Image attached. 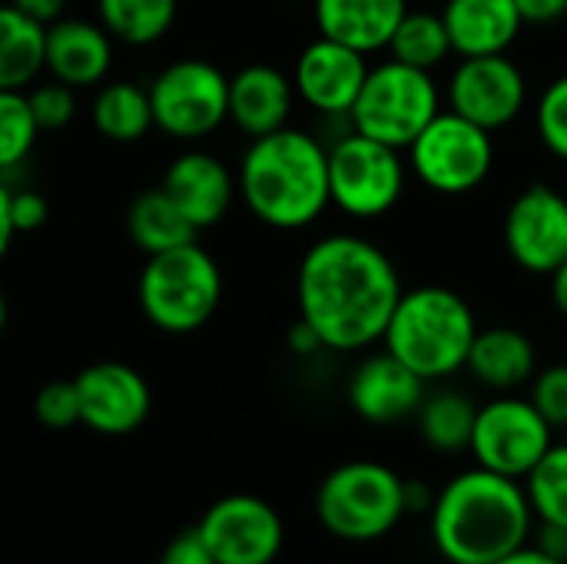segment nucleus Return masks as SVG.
Masks as SVG:
<instances>
[{
    "mask_svg": "<svg viewBox=\"0 0 567 564\" xmlns=\"http://www.w3.org/2000/svg\"><path fill=\"white\" fill-rule=\"evenodd\" d=\"M402 293L389 253L355 233L322 236L296 273L299 319L319 332L329 352H362L382 342Z\"/></svg>",
    "mask_w": 567,
    "mask_h": 564,
    "instance_id": "1",
    "label": "nucleus"
},
{
    "mask_svg": "<svg viewBox=\"0 0 567 564\" xmlns=\"http://www.w3.org/2000/svg\"><path fill=\"white\" fill-rule=\"evenodd\" d=\"M538 529L525 482L492 469H465L449 479L429 512V535L449 564H498L532 545Z\"/></svg>",
    "mask_w": 567,
    "mask_h": 564,
    "instance_id": "2",
    "label": "nucleus"
},
{
    "mask_svg": "<svg viewBox=\"0 0 567 564\" xmlns=\"http://www.w3.org/2000/svg\"><path fill=\"white\" fill-rule=\"evenodd\" d=\"M239 196L269 229H306L329 206V146L296 126L249 140L239 163Z\"/></svg>",
    "mask_w": 567,
    "mask_h": 564,
    "instance_id": "3",
    "label": "nucleus"
},
{
    "mask_svg": "<svg viewBox=\"0 0 567 564\" xmlns=\"http://www.w3.org/2000/svg\"><path fill=\"white\" fill-rule=\"evenodd\" d=\"M475 336L478 319L465 296L449 286H415L402 293L382 346L425 382H439L468 366Z\"/></svg>",
    "mask_w": 567,
    "mask_h": 564,
    "instance_id": "4",
    "label": "nucleus"
},
{
    "mask_svg": "<svg viewBox=\"0 0 567 564\" xmlns=\"http://www.w3.org/2000/svg\"><path fill=\"white\" fill-rule=\"evenodd\" d=\"M316 519L339 542H379L409 519L405 479L385 462H342L319 482Z\"/></svg>",
    "mask_w": 567,
    "mask_h": 564,
    "instance_id": "5",
    "label": "nucleus"
},
{
    "mask_svg": "<svg viewBox=\"0 0 567 564\" xmlns=\"http://www.w3.org/2000/svg\"><path fill=\"white\" fill-rule=\"evenodd\" d=\"M136 296L153 329L186 336L203 329L216 316L223 302V273L199 243H186L146 256Z\"/></svg>",
    "mask_w": 567,
    "mask_h": 564,
    "instance_id": "6",
    "label": "nucleus"
},
{
    "mask_svg": "<svg viewBox=\"0 0 567 564\" xmlns=\"http://www.w3.org/2000/svg\"><path fill=\"white\" fill-rule=\"evenodd\" d=\"M439 113L442 90L432 80V70H419L389 57L369 70L365 86L349 113V123L355 133L405 153Z\"/></svg>",
    "mask_w": 567,
    "mask_h": 564,
    "instance_id": "7",
    "label": "nucleus"
},
{
    "mask_svg": "<svg viewBox=\"0 0 567 564\" xmlns=\"http://www.w3.org/2000/svg\"><path fill=\"white\" fill-rule=\"evenodd\" d=\"M405 153L415 180L439 196H465L478 189L495 166L492 130L455 110H442Z\"/></svg>",
    "mask_w": 567,
    "mask_h": 564,
    "instance_id": "8",
    "label": "nucleus"
},
{
    "mask_svg": "<svg viewBox=\"0 0 567 564\" xmlns=\"http://www.w3.org/2000/svg\"><path fill=\"white\" fill-rule=\"evenodd\" d=\"M409 183V160L402 150L362 133H346L329 146L332 206L352 219H379L392 213Z\"/></svg>",
    "mask_w": 567,
    "mask_h": 564,
    "instance_id": "9",
    "label": "nucleus"
},
{
    "mask_svg": "<svg viewBox=\"0 0 567 564\" xmlns=\"http://www.w3.org/2000/svg\"><path fill=\"white\" fill-rule=\"evenodd\" d=\"M150 100L159 133L196 143L229 120V76L209 60L186 57L153 76Z\"/></svg>",
    "mask_w": 567,
    "mask_h": 564,
    "instance_id": "10",
    "label": "nucleus"
},
{
    "mask_svg": "<svg viewBox=\"0 0 567 564\" xmlns=\"http://www.w3.org/2000/svg\"><path fill=\"white\" fill-rule=\"evenodd\" d=\"M551 445L555 425L538 412V406L515 392H502L498 399L478 406V422L468 452L475 465L525 482Z\"/></svg>",
    "mask_w": 567,
    "mask_h": 564,
    "instance_id": "11",
    "label": "nucleus"
},
{
    "mask_svg": "<svg viewBox=\"0 0 567 564\" xmlns=\"http://www.w3.org/2000/svg\"><path fill=\"white\" fill-rule=\"evenodd\" d=\"M196 532L219 564H276L286 545L282 515L249 492L216 499L196 522Z\"/></svg>",
    "mask_w": 567,
    "mask_h": 564,
    "instance_id": "12",
    "label": "nucleus"
},
{
    "mask_svg": "<svg viewBox=\"0 0 567 564\" xmlns=\"http://www.w3.org/2000/svg\"><path fill=\"white\" fill-rule=\"evenodd\" d=\"M505 249L535 276H551L567 263V196L548 183L525 186L505 213Z\"/></svg>",
    "mask_w": 567,
    "mask_h": 564,
    "instance_id": "13",
    "label": "nucleus"
},
{
    "mask_svg": "<svg viewBox=\"0 0 567 564\" xmlns=\"http://www.w3.org/2000/svg\"><path fill=\"white\" fill-rule=\"evenodd\" d=\"M528 103V80L522 66L505 57H462L449 80V110L468 116L485 130L512 126Z\"/></svg>",
    "mask_w": 567,
    "mask_h": 564,
    "instance_id": "14",
    "label": "nucleus"
},
{
    "mask_svg": "<svg viewBox=\"0 0 567 564\" xmlns=\"http://www.w3.org/2000/svg\"><path fill=\"white\" fill-rule=\"evenodd\" d=\"M73 382L80 392L83 425L96 435H130L146 422L153 409L146 379L126 362H93L80 369Z\"/></svg>",
    "mask_w": 567,
    "mask_h": 564,
    "instance_id": "15",
    "label": "nucleus"
},
{
    "mask_svg": "<svg viewBox=\"0 0 567 564\" xmlns=\"http://www.w3.org/2000/svg\"><path fill=\"white\" fill-rule=\"evenodd\" d=\"M372 63L362 50L332 37H316L296 60L292 83L306 106L326 116H349Z\"/></svg>",
    "mask_w": 567,
    "mask_h": 564,
    "instance_id": "16",
    "label": "nucleus"
},
{
    "mask_svg": "<svg viewBox=\"0 0 567 564\" xmlns=\"http://www.w3.org/2000/svg\"><path fill=\"white\" fill-rule=\"evenodd\" d=\"M425 379L409 369L402 359H395L389 349L365 356L346 386L352 412L369 425H395L405 419H415L425 402Z\"/></svg>",
    "mask_w": 567,
    "mask_h": 564,
    "instance_id": "17",
    "label": "nucleus"
},
{
    "mask_svg": "<svg viewBox=\"0 0 567 564\" xmlns=\"http://www.w3.org/2000/svg\"><path fill=\"white\" fill-rule=\"evenodd\" d=\"M159 186L173 196V203L186 213V219L199 233L216 226L233 209V199L239 193V183L229 173V166L206 150L179 153L169 163Z\"/></svg>",
    "mask_w": 567,
    "mask_h": 564,
    "instance_id": "18",
    "label": "nucleus"
},
{
    "mask_svg": "<svg viewBox=\"0 0 567 564\" xmlns=\"http://www.w3.org/2000/svg\"><path fill=\"white\" fill-rule=\"evenodd\" d=\"M296 96V83L282 70L249 63L229 76V123L249 140L269 136L289 126Z\"/></svg>",
    "mask_w": 567,
    "mask_h": 564,
    "instance_id": "19",
    "label": "nucleus"
},
{
    "mask_svg": "<svg viewBox=\"0 0 567 564\" xmlns=\"http://www.w3.org/2000/svg\"><path fill=\"white\" fill-rule=\"evenodd\" d=\"M113 66V33L100 20L63 17L47 30V73L76 90L100 86Z\"/></svg>",
    "mask_w": 567,
    "mask_h": 564,
    "instance_id": "20",
    "label": "nucleus"
},
{
    "mask_svg": "<svg viewBox=\"0 0 567 564\" xmlns=\"http://www.w3.org/2000/svg\"><path fill=\"white\" fill-rule=\"evenodd\" d=\"M322 37L349 43L365 57L389 50L399 23L409 13L405 0H312Z\"/></svg>",
    "mask_w": 567,
    "mask_h": 564,
    "instance_id": "21",
    "label": "nucleus"
},
{
    "mask_svg": "<svg viewBox=\"0 0 567 564\" xmlns=\"http://www.w3.org/2000/svg\"><path fill=\"white\" fill-rule=\"evenodd\" d=\"M442 17L458 57L508 53L525 27L515 0H445Z\"/></svg>",
    "mask_w": 567,
    "mask_h": 564,
    "instance_id": "22",
    "label": "nucleus"
},
{
    "mask_svg": "<svg viewBox=\"0 0 567 564\" xmlns=\"http://www.w3.org/2000/svg\"><path fill=\"white\" fill-rule=\"evenodd\" d=\"M472 379L492 392H518L522 386H532L538 376V349L532 336L512 326H492L478 329L475 346L468 352Z\"/></svg>",
    "mask_w": 567,
    "mask_h": 564,
    "instance_id": "23",
    "label": "nucleus"
},
{
    "mask_svg": "<svg viewBox=\"0 0 567 564\" xmlns=\"http://www.w3.org/2000/svg\"><path fill=\"white\" fill-rule=\"evenodd\" d=\"M47 30L13 3L0 10V90H27L47 70Z\"/></svg>",
    "mask_w": 567,
    "mask_h": 564,
    "instance_id": "24",
    "label": "nucleus"
},
{
    "mask_svg": "<svg viewBox=\"0 0 567 564\" xmlns=\"http://www.w3.org/2000/svg\"><path fill=\"white\" fill-rule=\"evenodd\" d=\"M126 233L146 256H156V253L196 243L199 229L186 219V213L173 203V196L163 186H153L133 196L126 209Z\"/></svg>",
    "mask_w": 567,
    "mask_h": 564,
    "instance_id": "25",
    "label": "nucleus"
},
{
    "mask_svg": "<svg viewBox=\"0 0 567 564\" xmlns=\"http://www.w3.org/2000/svg\"><path fill=\"white\" fill-rule=\"evenodd\" d=\"M90 120H93V130L110 143H136V140H143L156 126L150 86L143 90V86H136L130 80L103 83L96 90V96H93Z\"/></svg>",
    "mask_w": 567,
    "mask_h": 564,
    "instance_id": "26",
    "label": "nucleus"
},
{
    "mask_svg": "<svg viewBox=\"0 0 567 564\" xmlns=\"http://www.w3.org/2000/svg\"><path fill=\"white\" fill-rule=\"evenodd\" d=\"M475 422H478V406L458 389L429 392L419 416H415L419 435L425 439V445L432 452H442V455L468 452L472 435H475Z\"/></svg>",
    "mask_w": 567,
    "mask_h": 564,
    "instance_id": "27",
    "label": "nucleus"
},
{
    "mask_svg": "<svg viewBox=\"0 0 567 564\" xmlns=\"http://www.w3.org/2000/svg\"><path fill=\"white\" fill-rule=\"evenodd\" d=\"M179 0H96L100 23L113 40L130 47H150L163 40L176 20Z\"/></svg>",
    "mask_w": 567,
    "mask_h": 564,
    "instance_id": "28",
    "label": "nucleus"
},
{
    "mask_svg": "<svg viewBox=\"0 0 567 564\" xmlns=\"http://www.w3.org/2000/svg\"><path fill=\"white\" fill-rule=\"evenodd\" d=\"M389 53L409 66H419V70L442 66L455 53L445 17L429 13V10H409L405 20L399 23L395 37H392V43H389Z\"/></svg>",
    "mask_w": 567,
    "mask_h": 564,
    "instance_id": "29",
    "label": "nucleus"
},
{
    "mask_svg": "<svg viewBox=\"0 0 567 564\" xmlns=\"http://www.w3.org/2000/svg\"><path fill=\"white\" fill-rule=\"evenodd\" d=\"M525 492L538 522L567 529V442H555L548 449V455L525 479Z\"/></svg>",
    "mask_w": 567,
    "mask_h": 564,
    "instance_id": "30",
    "label": "nucleus"
},
{
    "mask_svg": "<svg viewBox=\"0 0 567 564\" xmlns=\"http://www.w3.org/2000/svg\"><path fill=\"white\" fill-rule=\"evenodd\" d=\"M40 136L27 90H0V166L13 170L27 160Z\"/></svg>",
    "mask_w": 567,
    "mask_h": 564,
    "instance_id": "31",
    "label": "nucleus"
},
{
    "mask_svg": "<svg viewBox=\"0 0 567 564\" xmlns=\"http://www.w3.org/2000/svg\"><path fill=\"white\" fill-rule=\"evenodd\" d=\"M50 216L47 199L33 189H17L10 183L0 186V249L10 246L17 233H33Z\"/></svg>",
    "mask_w": 567,
    "mask_h": 564,
    "instance_id": "32",
    "label": "nucleus"
},
{
    "mask_svg": "<svg viewBox=\"0 0 567 564\" xmlns=\"http://www.w3.org/2000/svg\"><path fill=\"white\" fill-rule=\"evenodd\" d=\"M535 126L545 143V150L567 163V73L555 76L535 106Z\"/></svg>",
    "mask_w": 567,
    "mask_h": 564,
    "instance_id": "33",
    "label": "nucleus"
},
{
    "mask_svg": "<svg viewBox=\"0 0 567 564\" xmlns=\"http://www.w3.org/2000/svg\"><path fill=\"white\" fill-rule=\"evenodd\" d=\"M33 412H37V422L43 429H53V432L83 425L76 382L73 379H53V382H47L37 392V399H33Z\"/></svg>",
    "mask_w": 567,
    "mask_h": 564,
    "instance_id": "34",
    "label": "nucleus"
},
{
    "mask_svg": "<svg viewBox=\"0 0 567 564\" xmlns=\"http://www.w3.org/2000/svg\"><path fill=\"white\" fill-rule=\"evenodd\" d=\"M33 116L40 123V130H63L73 116H76V86L60 83V80H47L37 83L33 90H27Z\"/></svg>",
    "mask_w": 567,
    "mask_h": 564,
    "instance_id": "35",
    "label": "nucleus"
},
{
    "mask_svg": "<svg viewBox=\"0 0 567 564\" xmlns=\"http://www.w3.org/2000/svg\"><path fill=\"white\" fill-rule=\"evenodd\" d=\"M528 399L538 406V412L555 425L567 429V362L538 369V376L532 379V392Z\"/></svg>",
    "mask_w": 567,
    "mask_h": 564,
    "instance_id": "36",
    "label": "nucleus"
},
{
    "mask_svg": "<svg viewBox=\"0 0 567 564\" xmlns=\"http://www.w3.org/2000/svg\"><path fill=\"white\" fill-rule=\"evenodd\" d=\"M156 564H219V562H216V555L209 552V545L199 539V532H196V529H189V532H179V535L163 548V555H159V562Z\"/></svg>",
    "mask_w": 567,
    "mask_h": 564,
    "instance_id": "37",
    "label": "nucleus"
},
{
    "mask_svg": "<svg viewBox=\"0 0 567 564\" xmlns=\"http://www.w3.org/2000/svg\"><path fill=\"white\" fill-rule=\"evenodd\" d=\"M525 23H555L567 13V0H515Z\"/></svg>",
    "mask_w": 567,
    "mask_h": 564,
    "instance_id": "38",
    "label": "nucleus"
},
{
    "mask_svg": "<svg viewBox=\"0 0 567 564\" xmlns=\"http://www.w3.org/2000/svg\"><path fill=\"white\" fill-rule=\"evenodd\" d=\"M532 545H538V548H542V552H548L551 558H558V562L567 564V529L565 525H545V522H538Z\"/></svg>",
    "mask_w": 567,
    "mask_h": 564,
    "instance_id": "39",
    "label": "nucleus"
},
{
    "mask_svg": "<svg viewBox=\"0 0 567 564\" xmlns=\"http://www.w3.org/2000/svg\"><path fill=\"white\" fill-rule=\"evenodd\" d=\"M286 342H289V349H292V356H316V352H322L326 346H322V339H319V332L306 322V319H296L292 322V329H289V336H286Z\"/></svg>",
    "mask_w": 567,
    "mask_h": 564,
    "instance_id": "40",
    "label": "nucleus"
},
{
    "mask_svg": "<svg viewBox=\"0 0 567 564\" xmlns=\"http://www.w3.org/2000/svg\"><path fill=\"white\" fill-rule=\"evenodd\" d=\"M17 10H23L27 17L40 20V23H56L63 20V10H66V0H10Z\"/></svg>",
    "mask_w": 567,
    "mask_h": 564,
    "instance_id": "41",
    "label": "nucleus"
},
{
    "mask_svg": "<svg viewBox=\"0 0 567 564\" xmlns=\"http://www.w3.org/2000/svg\"><path fill=\"white\" fill-rule=\"evenodd\" d=\"M435 489L432 485H425V482H419V479H405V505H409V515H425V512H432V505H435Z\"/></svg>",
    "mask_w": 567,
    "mask_h": 564,
    "instance_id": "42",
    "label": "nucleus"
},
{
    "mask_svg": "<svg viewBox=\"0 0 567 564\" xmlns=\"http://www.w3.org/2000/svg\"><path fill=\"white\" fill-rule=\"evenodd\" d=\"M548 279H551V302H555L558 316L567 322V263H561Z\"/></svg>",
    "mask_w": 567,
    "mask_h": 564,
    "instance_id": "43",
    "label": "nucleus"
},
{
    "mask_svg": "<svg viewBox=\"0 0 567 564\" xmlns=\"http://www.w3.org/2000/svg\"><path fill=\"white\" fill-rule=\"evenodd\" d=\"M498 564H565V562L551 558V555H548V552H542L538 545H525L522 552L508 555L505 562H498Z\"/></svg>",
    "mask_w": 567,
    "mask_h": 564,
    "instance_id": "44",
    "label": "nucleus"
}]
</instances>
